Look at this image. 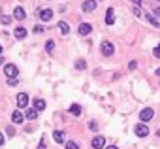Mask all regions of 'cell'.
<instances>
[{
	"instance_id": "obj_1",
	"label": "cell",
	"mask_w": 160,
	"mask_h": 149,
	"mask_svg": "<svg viewBox=\"0 0 160 149\" xmlns=\"http://www.w3.org/2000/svg\"><path fill=\"white\" fill-rule=\"evenodd\" d=\"M153 117H154L153 108H143V110L140 111V119H141V123H143V125H145V123H149Z\"/></svg>"
},
{
	"instance_id": "obj_2",
	"label": "cell",
	"mask_w": 160,
	"mask_h": 149,
	"mask_svg": "<svg viewBox=\"0 0 160 149\" xmlns=\"http://www.w3.org/2000/svg\"><path fill=\"white\" fill-rule=\"evenodd\" d=\"M4 74H6L8 79H15L19 72H17V66H15V64H6V66H4Z\"/></svg>"
},
{
	"instance_id": "obj_3",
	"label": "cell",
	"mask_w": 160,
	"mask_h": 149,
	"mask_svg": "<svg viewBox=\"0 0 160 149\" xmlns=\"http://www.w3.org/2000/svg\"><path fill=\"white\" fill-rule=\"evenodd\" d=\"M134 132H136V136H138V138H145V136H149V129H147V125H143V123L136 125Z\"/></svg>"
},
{
	"instance_id": "obj_4",
	"label": "cell",
	"mask_w": 160,
	"mask_h": 149,
	"mask_svg": "<svg viewBox=\"0 0 160 149\" xmlns=\"http://www.w3.org/2000/svg\"><path fill=\"white\" fill-rule=\"evenodd\" d=\"M113 51H115V47H113L111 42H104V43H102V55H104V57H111Z\"/></svg>"
},
{
	"instance_id": "obj_5",
	"label": "cell",
	"mask_w": 160,
	"mask_h": 149,
	"mask_svg": "<svg viewBox=\"0 0 160 149\" xmlns=\"http://www.w3.org/2000/svg\"><path fill=\"white\" fill-rule=\"evenodd\" d=\"M96 10V0H85L83 2V11L85 13H93Z\"/></svg>"
},
{
	"instance_id": "obj_6",
	"label": "cell",
	"mask_w": 160,
	"mask_h": 149,
	"mask_svg": "<svg viewBox=\"0 0 160 149\" xmlns=\"http://www.w3.org/2000/svg\"><path fill=\"white\" fill-rule=\"evenodd\" d=\"M77 32H79L81 36H89L90 32H93V25H89V23H81V25H79V29H77Z\"/></svg>"
},
{
	"instance_id": "obj_7",
	"label": "cell",
	"mask_w": 160,
	"mask_h": 149,
	"mask_svg": "<svg viewBox=\"0 0 160 149\" xmlns=\"http://www.w3.org/2000/svg\"><path fill=\"white\" fill-rule=\"evenodd\" d=\"M17 106H19V108H27V106H28V94L19 93V94H17Z\"/></svg>"
},
{
	"instance_id": "obj_8",
	"label": "cell",
	"mask_w": 160,
	"mask_h": 149,
	"mask_svg": "<svg viewBox=\"0 0 160 149\" xmlns=\"http://www.w3.org/2000/svg\"><path fill=\"white\" fill-rule=\"evenodd\" d=\"M40 19L43 21V23H49L51 19H53V11L47 8V10H40Z\"/></svg>"
},
{
	"instance_id": "obj_9",
	"label": "cell",
	"mask_w": 160,
	"mask_h": 149,
	"mask_svg": "<svg viewBox=\"0 0 160 149\" xmlns=\"http://www.w3.org/2000/svg\"><path fill=\"white\" fill-rule=\"evenodd\" d=\"M106 145V138L104 136H94L93 138V149H102Z\"/></svg>"
},
{
	"instance_id": "obj_10",
	"label": "cell",
	"mask_w": 160,
	"mask_h": 149,
	"mask_svg": "<svg viewBox=\"0 0 160 149\" xmlns=\"http://www.w3.org/2000/svg\"><path fill=\"white\" fill-rule=\"evenodd\" d=\"M106 23H107V25H113V23H115V10H113V8H109V10L106 11Z\"/></svg>"
},
{
	"instance_id": "obj_11",
	"label": "cell",
	"mask_w": 160,
	"mask_h": 149,
	"mask_svg": "<svg viewBox=\"0 0 160 149\" xmlns=\"http://www.w3.org/2000/svg\"><path fill=\"white\" fill-rule=\"evenodd\" d=\"M11 121L15 123V125H23L25 117H23V113H21V111H13V113H11Z\"/></svg>"
},
{
	"instance_id": "obj_12",
	"label": "cell",
	"mask_w": 160,
	"mask_h": 149,
	"mask_svg": "<svg viewBox=\"0 0 160 149\" xmlns=\"http://www.w3.org/2000/svg\"><path fill=\"white\" fill-rule=\"evenodd\" d=\"M13 36H15L17 40H23V38H27V29H23V27H17V29L13 30Z\"/></svg>"
},
{
	"instance_id": "obj_13",
	"label": "cell",
	"mask_w": 160,
	"mask_h": 149,
	"mask_svg": "<svg viewBox=\"0 0 160 149\" xmlns=\"http://www.w3.org/2000/svg\"><path fill=\"white\" fill-rule=\"evenodd\" d=\"M53 140H55L57 143H62V142L66 140V134H64L62 130H55V132H53Z\"/></svg>"
},
{
	"instance_id": "obj_14",
	"label": "cell",
	"mask_w": 160,
	"mask_h": 149,
	"mask_svg": "<svg viewBox=\"0 0 160 149\" xmlns=\"http://www.w3.org/2000/svg\"><path fill=\"white\" fill-rule=\"evenodd\" d=\"M13 15H15V19H19V21H23L27 17V13H25V10H23L21 6H17L15 10H13Z\"/></svg>"
},
{
	"instance_id": "obj_15",
	"label": "cell",
	"mask_w": 160,
	"mask_h": 149,
	"mask_svg": "<svg viewBox=\"0 0 160 149\" xmlns=\"http://www.w3.org/2000/svg\"><path fill=\"white\" fill-rule=\"evenodd\" d=\"M57 29L60 30V34H62V36H66L68 32H70V27H68V23H64V21H60V23L57 25Z\"/></svg>"
},
{
	"instance_id": "obj_16",
	"label": "cell",
	"mask_w": 160,
	"mask_h": 149,
	"mask_svg": "<svg viewBox=\"0 0 160 149\" xmlns=\"http://www.w3.org/2000/svg\"><path fill=\"white\" fill-rule=\"evenodd\" d=\"M32 106H34V110H36V111H41V110H45V102L41 100V98H36V100L32 102Z\"/></svg>"
},
{
	"instance_id": "obj_17",
	"label": "cell",
	"mask_w": 160,
	"mask_h": 149,
	"mask_svg": "<svg viewBox=\"0 0 160 149\" xmlns=\"http://www.w3.org/2000/svg\"><path fill=\"white\" fill-rule=\"evenodd\" d=\"M147 21H149V23L153 25L154 29H160V21H158V19H156V17H154L153 13H147Z\"/></svg>"
},
{
	"instance_id": "obj_18",
	"label": "cell",
	"mask_w": 160,
	"mask_h": 149,
	"mask_svg": "<svg viewBox=\"0 0 160 149\" xmlns=\"http://www.w3.org/2000/svg\"><path fill=\"white\" fill-rule=\"evenodd\" d=\"M70 113L76 115V117L81 115V106H79V104H72V106H70Z\"/></svg>"
},
{
	"instance_id": "obj_19",
	"label": "cell",
	"mask_w": 160,
	"mask_h": 149,
	"mask_svg": "<svg viewBox=\"0 0 160 149\" xmlns=\"http://www.w3.org/2000/svg\"><path fill=\"white\" fill-rule=\"evenodd\" d=\"M27 119H38V111H36L34 108L27 110Z\"/></svg>"
},
{
	"instance_id": "obj_20",
	"label": "cell",
	"mask_w": 160,
	"mask_h": 149,
	"mask_svg": "<svg viewBox=\"0 0 160 149\" xmlns=\"http://www.w3.org/2000/svg\"><path fill=\"white\" fill-rule=\"evenodd\" d=\"M53 49H55V42H53V40H49L47 43H45V51H53Z\"/></svg>"
},
{
	"instance_id": "obj_21",
	"label": "cell",
	"mask_w": 160,
	"mask_h": 149,
	"mask_svg": "<svg viewBox=\"0 0 160 149\" xmlns=\"http://www.w3.org/2000/svg\"><path fill=\"white\" fill-rule=\"evenodd\" d=\"M76 66H77V68H79V70H85V68H87V62H85V61H83V59H79V61H77V62H76Z\"/></svg>"
},
{
	"instance_id": "obj_22",
	"label": "cell",
	"mask_w": 160,
	"mask_h": 149,
	"mask_svg": "<svg viewBox=\"0 0 160 149\" xmlns=\"http://www.w3.org/2000/svg\"><path fill=\"white\" fill-rule=\"evenodd\" d=\"M66 149H79V145H77L76 142H68V143H66Z\"/></svg>"
},
{
	"instance_id": "obj_23",
	"label": "cell",
	"mask_w": 160,
	"mask_h": 149,
	"mask_svg": "<svg viewBox=\"0 0 160 149\" xmlns=\"http://www.w3.org/2000/svg\"><path fill=\"white\" fill-rule=\"evenodd\" d=\"M153 55H154L156 59H160V43H158V45H156L154 49H153Z\"/></svg>"
},
{
	"instance_id": "obj_24",
	"label": "cell",
	"mask_w": 160,
	"mask_h": 149,
	"mask_svg": "<svg viewBox=\"0 0 160 149\" xmlns=\"http://www.w3.org/2000/svg\"><path fill=\"white\" fill-rule=\"evenodd\" d=\"M0 21H2L4 25H10V23H11V17H8V15H2V17H0Z\"/></svg>"
},
{
	"instance_id": "obj_25",
	"label": "cell",
	"mask_w": 160,
	"mask_h": 149,
	"mask_svg": "<svg viewBox=\"0 0 160 149\" xmlns=\"http://www.w3.org/2000/svg\"><path fill=\"white\" fill-rule=\"evenodd\" d=\"M134 15H136V17H141V15H143V13H141V10H140L138 6H134Z\"/></svg>"
},
{
	"instance_id": "obj_26",
	"label": "cell",
	"mask_w": 160,
	"mask_h": 149,
	"mask_svg": "<svg viewBox=\"0 0 160 149\" xmlns=\"http://www.w3.org/2000/svg\"><path fill=\"white\" fill-rule=\"evenodd\" d=\"M34 32H36V34H41V32H43V29H41V25H36V27H34Z\"/></svg>"
},
{
	"instance_id": "obj_27",
	"label": "cell",
	"mask_w": 160,
	"mask_h": 149,
	"mask_svg": "<svg viewBox=\"0 0 160 149\" xmlns=\"http://www.w3.org/2000/svg\"><path fill=\"white\" fill-rule=\"evenodd\" d=\"M89 129H90V130H96V129H98V125H96V123H93V121H90V123H89Z\"/></svg>"
},
{
	"instance_id": "obj_28",
	"label": "cell",
	"mask_w": 160,
	"mask_h": 149,
	"mask_svg": "<svg viewBox=\"0 0 160 149\" xmlns=\"http://www.w3.org/2000/svg\"><path fill=\"white\" fill-rule=\"evenodd\" d=\"M136 66H138V62H136V61H132V62L128 64V68H130V70H136Z\"/></svg>"
},
{
	"instance_id": "obj_29",
	"label": "cell",
	"mask_w": 160,
	"mask_h": 149,
	"mask_svg": "<svg viewBox=\"0 0 160 149\" xmlns=\"http://www.w3.org/2000/svg\"><path fill=\"white\" fill-rule=\"evenodd\" d=\"M153 15H154V17H160V8H154V10H153Z\"/></svg>"
},
{
	"instance_id": "obj_30",
	"label": "cell",
	"mask_w": 160,
	"mask_h": 149,
	"mask_svg": "<svg viewBox=\"0 0 160 149\" xmlns=\"http://www.w3.org/2000/svg\"><path fill=\"white\" fill-rule=\"evenodd\" d=\"M38 149H45V138H41V142H40V147Z\"/></svg>"
},
{
	"instance_id": "obj_31",
	"label": "cell",
	"mask_w": 160,
	"mask_h": 149,
	"mask_svg": "<svg viewBox=\"0 0 160 149\" xmlns=\"http://www.w3.org/2000/svg\"><path fill=\"white\" fill-rule=\"evenodd\" d=\"M8 85H11V87L17 85V79H8Z\"/></svg>"
},
{
	"instance_id": "obj_32",
	"label": "cell",
	"mask_w": 160,
	"mask_h": 149,
	"mask_svg": "<svg viewBox=\"0 0 160 149\" xmlns=\"http://www.w3.org/2000/svg\"><path fill=\"white\" fill-rule=\"evenodd\" d=\"M132 2H134V4H136V6H138V8H140V6H141V0H132Z\"/></svg>"
},
{
	"instance_id": "obj_33",
	"label": "cell",
	"mask_w": 160,
	"mask_h": 149,
	"mask_svg": "<svg viewBox=\"0 0 160 149\" xmlns=\"http://www.w3.org/2000/svg\"><path fill=\"white\" fill-rule=\"evenodd\" d=\"M0 145H4V136L0 134Z\"/></svg>"
},
{
	"instance_id": "obj_34",
	"label": "cell",
	"mask_w": 160,
	"mask_h": 149,
	"mask_svg": "<svg viewBox=\"0 0 160 149\" xmlns=\"http://www.w3.org/2000/svg\"><path fill=\"white\" fill-rule=\"evenodd\" d=\"M106 149H119V147H115V145H107Z\"/></svg>"
},
{
	"instance_id": "obj_35",
	"label": "cell",
	"mask_w": 160,
	"mask_h": 149,
	"mask_svg": "<svg viewBox=\"0 0 160 149\" xmlns=\"http://www.w3.org/2000/svg\"><path fill=\"white\" fill-rule=\"evenodd\" d=\"M154 74H156V76H160V68H156V72H154Z\"/></svg>"
},
{
	"instance_id": "obj_36",
	"label": "cell",
	"mask_w": 160,
	"mask_h": 149,
	"mask_svg": "<svg viewBox=\"0 0 160 149\" xmlns=\"http://www.w3.org/2000/svg\"><path fill=\"white\" fill-rule=\"evenodd\" d=\"M0 53H2V45H0Z\"/></svg>"
},
{
	"instance_id": "obj_37",
	"label": "cell",
	"mask_w": 160,
	"mask_h": 149,
	"mask_svg": "<svg viewBox=\"0 0 160 149\" xmlns=\"http://www.w3.org/2000/svg\"><path fill=\"white\" fill-rule=\"evenodd\" d=\"M0 64H2V57H0Z\"/></svg>"
},
{
	"instance_id": "obj_38",
	"label": "cell",
	"mask_w": 160,
	"mask_h": 149,
	"mask_svg": "<svg viewBox=\"0 0 160 149\" xmlns=\"http://www.w3.org/2000/svg\"><path fill=\"white\" fill-rule=\"evenodd\" d=\"M158 136H160V130H158Z\"/></svg>"
},
{
	"instance_id": "obj_39",
	"label": "cell",
	"mask_w": 160,
	"mask_h": 149,
	"mask_svg": "<svg viewBox=\"0 0 160 149\" xmlns=\"http://www.w3.org/2000/svg\"><path fill=\"white\" fill-rule=\"evenodd\" d=\"M158 2H160V0H158Z\"/></svg>"
}]
</instances>
